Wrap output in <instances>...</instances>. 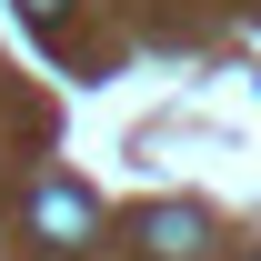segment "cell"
<instances>
[{
    "mask_svg": "<svg viewBox=\"0 0 261 261\" xmlns=\"http://www.w3.org/2000/svg\"><path fill=\"white\" fill-rule=\"evenodd\" d=\"M31 221H40V241H61V251H70V241H91V231H100V201L81 191V181H40V191H31Z\"/></svg>",
    "mask_w": 261,
    "mask_h": 261,
    "instance_id": "cell-1",
    "label": "cell"
},
{
    "mask_svg": "<svg viewBox=\"0 0 261 261\" xmlns=\"http://www.w3.org/2000/svg\"><path fill=\"white\" fill-rule=\"evenodd\" d=\"M50 10H61V0H20V20H31V31H50Z\"/></svg>",
    "mask_w": 261,
    "mask_h": 261,
    "instance_id": "cell-3",
    "label": "cell"
},
{
    "mask_svg": "<svg viewBox=\"0 0 261 261\" xmlns=\"http://www.w3.org/2000/svg\"><path fill=\"white\" fill-rule=\"evenodd\" d=\"M141 241L161 261H201V241H211V221H201L191 201H161V211H141Z\"/></svg>",
    "mask_w": 261,
    "mask_h": 261,
    "instance_id": "cell-2",
    "label": "cell"
}]
</instances>
